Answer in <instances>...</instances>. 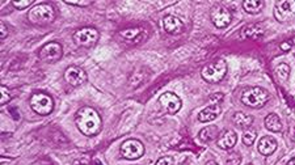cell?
I'll return each mask as SVG.
<instances>
[{
	"instance_id": "cell-3",
	"label": "cell",
	"mask_w": 295,
	"mask_h": 165,
	"mask_svg": "<svg viewBox=\"0 0 295 165\" xmlns=\"http://www.w3.org/2000/svg\"><path fill=\"white\" fill-rule=\"evenodd\" d=\"M268 100H269V93L260 87L247 89L241 96V102L249 108H255V109L262 108L268 102Z\"/></svg>"
},
{
	"instance_id": "cell-32",
	"label": "cell",
	"mask_w": 295,
	"mask_h": 165,
	"mask_svg": "<svg viewBox=\"0 0 295 165\" xmlns=\"http://www.w3.org/2000/svg\"><path fill=\"white\" fill-rule=\"evenodd\" d=\"M281 49H282L283 51H289L291 49V43L287 41V42H283L281 43Z\"/></svg>"
},
{
	"instance_id": "cell-15",
	"label": "cell",
	"mask_w": 295,
	"mask_h": 165,
	"mask_svg": "<svg viewBox=\"0 0 295 165\" xmlns=\"http://www.w3.org/2000/svg\"><path fill=\"white\" fill-rule=\"evenodd\" d=\"M220 114V106L218 104H213V105L207 106L202 111H199L198 121L199 122H211L215 118H218V115Z\"/></svg>"
},
{
	"instance_id": "cell-27",
	"label": "cell",
	"mask_w": 295,
	"mask_h": 165,
	"mask_svg": "<svg viewBox=\"0 0 295 165\" xmlns=\"http://www.w3.org/2000/svg\"><path fill=\"white\" fill-rule=\"evenodd\" d=\"M33 4V0H19V1H13L12 5L17 9H24L26 7Z\"/></svg>"
},
{
	"instance_id": "cell-18",
	"label": "cell",
	"mask_w": 295,
	"mask_h": 165,
	"mask_svg": "<svg viewBox=\"0 0 295 165\" xmlns=\"http://www.w3.org/2000/svg\"><path fill=\"white\" fill-rule=\"evenodd\" d=\"M142 34H143L142 28H127V29L119 32V36L122 38L127 39V41H134V42H139L142 39Z\"/></svg>"
},
{
	"instance_id": "cell-25",
	"label": "cell",
	"mask_w": 295,
	"mask_h": 165,
	"mask_svg": "<svg viewBox=\"0 0 295 165\" xmlns=\"http://www.w3.org/2000/svg\"><path fill=\"white\" fill-rule=\"evenodd\" d=\"M0 93H1V105H5V104H8L11 101V98H12V94L9 92V89L5 87V85H1V88H0Z\"/></svg>"
},
{
	"instance_id": "cell-21",
	"label": "cell",
	"mask_w": 295,
	"mask_h": 165,
	"mask_svg": "<svg viewBox=\"0 0 295 165\" xmlns=\"http://www.w3.org/2000/svg\"><path fill=\"white\" fill-rule=\"evenodd\" d=\"M262 7H264V1H260V0H245V1H243V8H244L245 12L248 13L261 12Z\"/></svg>"
},
{
	"instance_id": "cell-16",
	"label": "cell",
	"mask_w": 295,
	"mask_h": 165,
	"mask_svg": "<svg viewBox=\"0 0 295 165\" xmlns=\"http://www.w3.org/2000/svg\"><path fill=\"white\" fill-rule=\"evenodd\" d=\"M265 33V30L261 26L255 24V25H247L240 30V37L245 39H258L261 38Z\"/></svg>"
},
{
	"instance_id": "cell-2",
	"label": "cell",
	"mask_w": 295,
	"mask_h": 165,
	"mask_svg": "<svg viewBox=\"0 0 295 165\" xmlns=\"http://www.w3.org/2000/svg\"><path fill=\"white\" fill-rule=\"evenodd\" d=\"M28 18L34 25H49L55 20V9L53 5L47 3L34 5L28 13Z\"/></svg>"
},
{
	"instance_id": "cell-1",
	"label": "cell",
	"mask_w": 295,
	"mask_h": 165,
	"mask_svg": "<svg viewBox=\"0 0 295 165\" xmlns=\"http://www.w3.org/2000/svg\"><path fill=\"white\" fill-rule=\"evenodd\" d=\"M75 123L81 134L85 136L97 135L101 130L102 121L100 114L91 106H84L78 110L75 115Z\"/></svg>"
},
{
	"instance_id": "cell-26",
	"label": "cell",
	"mask_w": 295,
	"mask_h": 165,
	"mask_svg": "<svg viewBox=\"0 0 295 165\" xmlns=\"http://www.w3.org/2000/svg\"><path fill=\"white\" fill-rule=\"evenodd\" d=\"M241 161V157L239 153H231L230 156L227 157V161H226V164L227 165H239Z\"/></svg>"
},
{
	"instance_id": "cell-30",
	"label": "cell",
	"mask_w": 295,
	"mask_h": 165,
	"mask_svg": "<svg viewBox=\"0 0 295 165\" xmlns=\"http://www.w3.org/2000/svg\"><path fill=\"white\" fill-rule=\"evenodd\" d=\"M7 36H8V29H7L4 22H1V24H0V38L4 39Z\"/></svg>"
},
{
	"instance_id": "cell-7",
	"label": "cell",
	"mask_w": 295,
	"mask_h": 165,
	"mask_svg": "<svg viewBox=\"0 0 295 165\" xmlns=\"http://www.w3.org/2000/svg\"><path fill=\"white\" fill-rule=\"evenodd\" d=\"M121 155L127 160H137L144 155V146L137 139H127L121 146Z\"/></svg>"
},
{
	"instance_id": "cell-38",
	"label": "cell",
	"mask_w": 295,
	"mask_h": 165,
	"mask_svg": "<svg viewBox=\"0 0 295 165\" xmlns=\"http://www.w3.org/2000/svg\"><path fill=\"white\" fill-rule=\"evenodd\" d=\"M247 165H253V164H247Z\"/></svg>"
},
{
	"instance_id": "cell-40",
	"label": "cell",
	"mask_w": 295,
	"mask_h": 165,
	"mask_svg": "<svg viewBox=\"0 0 295 165\" xmlns=\"http://www.w3.org/2000/svg\"><path fill=\"white\" fill-rule=\"evenodd\" d=\"M294 55H295V53H294Z\"/></svg>"
},
{
	"instance_id": "cell-35",
	"label": "cell",
	"mask_w": 295,
	"mask_h": 165,
	"mask_svg": "<svg viewBox=\"0 0 295 165\" xmlns=\"http://www.w3.org/2000/svg\"><path fill=\"white\" fill-rule=\"evenodd\" d=\"M95 165H102L101 163H100V160H97V159H95Z\"/></svg>"
},
{
	"instance_id": "cell-9",
	"label": "cell",
	"mask_w": 295,
	"mask_h": 165,
	"mask_svg": "<svg viewBox=\"0 0 295 165\" xmlns=\"http://www.w3.org/2000/svg\"><path fill=\"white\" fill-rule=\"evenodd\" d=\"M295 15V0H281L274 5V17L277 21L285 22Z\"/></svg>"
},
{
	"instance_id": "cell-19",
	"label": "cell",
	"mask_w": 295,
	"mask_h": 165,
	"mask_svg": "<svg viewBox=\"0 0 295 165\" xmlns=\"http://www.w3.org/2000/svg\"><path fill=\"white\" fill-rule=\"evenodd\" d=\"M265 127L268 130H270V131H281V130H282V123H281V119H279L278 115L274 114V113L268 115L265 118Z\"/></svg>"
},
{
	"instance_id": "cell-39",
	"label": "cell",
	"mask_w": 295,
	"mask_h": 165,
	"mask_svg": "<svg viewBox=\"0 0 295 165\" xmlns=\"http://www.w3.org/2000/svg\"><path fill=\"white\" fill-rule=\"evenodd\" d=\"M294 142H295V136H294Z\"/></svg>"
},
{
	"instance_id": "cell-20",
	"label": "cell",
	"mask_w": 295,
	"mask_h": 165,
	"mask_svg": "<svg viewBox=\"0 0 295 165\" xmlns=\"http://www.w3.org/2000/svg\"><path fill=\"white\" fill-rule=\"evenodd\" d=\"M234 123L236 126L240 127V128H248L253 123V117L252 115L245 114V113H235L234 114Z\"/></svg>"
},
{
	"instance_id": "cell-5",
	"label": "cell",
	"mask_w": 295,
	"mask_h": 165,
	"mask_svg": "<svg viewBox=\"0 0 295 165\" xmlns=\"http://www.w3.org/2000/svg\"><path fill=\"white\" fill-rule=\"evenodd\" d=\"M30 106L37 114L49 115L54 109V100L49 94L37 92L30 97Z\"/></svg>"
},
{
	"instance_id": "cell-23",
	"label": "cell",
	"mask_w": 295,
	"mask_h": 165,
	"mask_svg": "<svg viewBox=\"0 0 295 165\" xmlns=\"http://www.w3.org/2000/svg\"><path fill=\"white\" fill-rule=\"evenodd\" d=\"M275 73H277V76H278L279 80H287L289 76H290V67L287 66L286 63H281L278 64L277 67H275Z\"/></svg>"
},
{
	"instance_id": "cell-28",
	"label": "cell",
	"mask_w": 295,
	"mask_h": 165,
	"mask_svg": "<svg viewBox=\"0 0 295 165\" xmlns=\"http://www.w3.org/2000/svg\"><path fill=\"white\" fill-rule=\"evenodd\" d=\"M66 4L78 5V7H87V5L92 4L91 0H81V1H71V0H66Z\"/></svg>"
},
{
	"instance_id": "cell-34",
	"label": "cell",
	"mask_w": 295,
	"mask_h": 165,
	"mask_svg": "<svg viewBox=\"0 0 295 165\" xmlns=\"http://www.w3.org/2000/svg\"><path fill=\"white\" fill-rule=\"evenodd\" d=\"M287 165H295V157L294 159H291V160L287 163Z\"/></svg>"
},
{
	"instance_id": "cell-37",
	"label": "cell",
	"mask_w": 295,
	"mask_h": 165,
	"mask_svg": "<svg viewBox=\"0 0 295 165\" xmlns=\"http://www.w3.org/2000/svg\"><path fill=\"white\" fill-rule=\"evenodd\" d=\"M289 42H290L291 45H293V43H295V37H294V38H293V39H290V41H289Z\"/></svg>"
},
{
	"instance_id": "cell-36",
	"label": "cell",
	"mask_w": 295,
	"mask_h": 165,
	"mask_svg": "<svg viewBox=\"0 0 295 165\" xmlns=\"http://www.w3.org/2000/svg\"><path fill=\"white\" fill-rule=\"evenodd\" d=\"M206 165H218V164H216L215 161H209V163H207Z\"/></svg>"
},
{
	"instance_id": "cell-31",
	"label": "cell",
	"mask_w": 295,
	"mask_h": 165,
	"mask_svg": "<svg viewBox=\"0 0 295 165\" xmlns=\"http://www.w3.org/2000/svg\"><path fill=\"white\" fill-rule=\"evenodd\" d=\"M222 100H223V94L222 93H215L210 97V101L213 102V104H218V102L222 101Z\"/></svg>"
},
{
	"instance_id": "cell-8",
	"label": "cell",
	"mask_w": 295,
	"mask_h": 165,
	"mask_svg": "<svg viewBox=\"0 0 295 165\" xmlns=\"http://www.w3.org/2000/svg\"><path fill=\"white\" fill-rule=\"evenodd\" d=\"M63 55L62 45L58 42H49L39 50V59L45 63H54L58 62Z\"/></svg>"
},
{
	"instance_id": "cell-14",
	"label": "cell",
	"mask_w": 295,
	"mask_h": 165,
	"mask_svg": "<svg viewBox=\"0 0 295 165\" xmlns=\"http://www.w3.org/2000/svg\"><path fill=\"white\" fill-rule=\"evenodd\" d=\"M277 149V140L273 136H264L258 142V152L264 156H269Z\"/></svg>"
},
{
	"instance_id": "cell-17",
	"label": "cell",
	"mask_w": 295,
	"mask_h": 165,
	"mask_svg": "<svg viewBox=\"0 0 295 165\" xmlns=\"http://www.w3.org/2000/svg\"><path fill=\"white\" fill-rule=\"evenodd\" d=\"M236 140H237L236 132H234L232 130H227V131H224L223 134L220 135L219 139H218V146H219L222 149H230L235 146Z\"/></svg>"
},
{
	"instance_id": "cell-29",
	"label": "cell",
	"mask_w": 295,
	"mask_h": 165,
	"mask_svg": "<svg viewBox=\"0 0 295 165\" xmlns=\"http://www.w3.org/2000/svg\"><path fill=\"white\" fill-rule=\"evenodd\" d=\"M156 165H173V159H172V157H169V156L161 157V159H159V160H157Z\"/></svg>"
},
{
	"instance_id": "cell-13",
	"label": "cell",
	"mask_w": 295,
	"mask_h": 165,
	"mask_svg": "<svg viewBox=\"0 0 295 165\" xmlns=\"http://www.w3.org/2000/svg\"><path fill=\"white\" fill-rule=\"evenodd\" d=\"M163 26H164L165 32L169 34H178L184 30V24H182L181 20L178 17L172 16V15L164 17Z\"/></svg>"
},
{
	"instance_id": "cell-4",
	"label": "cell",
	"mask_w": 295,
	"mask_h": 165,
	"mask_svg": "<svg viewBox=\"0 0 295 165\" xmlns=\"http://www.w3.org/2000/svg\"><path fill=\"white\" fill-rule=\"evenodd\" d=\"M226 72H227V63H226V60L218 59L214 63L205 66L202 68V71H201V76L207 83H219L226 76Z\"/></svg>"
},
{
	"instance_id": "cell-12",
	"label": "cell",
	"mask_w": 295,
	"mask_h": 165,
	"mask_svg": "<svg viewBox=\"0 0 295 165\" xmlns=\"http://www.w3.org/2000/svg\"><path fill=\"white\" fill-rule=\"evenodd\" d=\"M64 80L72 87H79V85L84 84L87 81V73L84 70L76 66H70V67L64 71Z\"/></svg>"
},
{
	"instance_id": "cell-10",
	"label": "cell",
	"mask_w": 295,
	"mask_h": 165,
	"mask_svg": "<svg viewBox=\"0 0 295 165\" xmlns=\"http://www.w3.org/2000/svg\"><path fill=\"white\" fill-rule=\"evenodd\" d=\"M211 21L216 28L222 29L231 24L232 15L223 5H216L211 11Z\"/></svg>"
},
{
	"instance_id": "cell-6",
	"label": "cell",
	"mask_w": 295,
	"mask_h": 165,
	"mask_svg": "<svg viewBox=\"0 0 295 165\" xmlns=\"http://www.w3.org/2000/svg\"><path fill=\"white\" fill-rule=\"evenodd\" d=\"M100 34L97 29L87 26V28H81V29L76 30L74 34V42L80 47H92L95 46L98 41Z\"/></svg>"
},
{
	"instance_id": "cell-22",
	"label": "cell",
	"mask_w": 295,
	"mask_h": 165,
	"mask_svg": "<svg viewBox=\"0 0 295 165\" xmlns=\"http://www.w3.org/2000/svg\"><path fill=\"white\" fill-rule=\"evenodd\" d=\"M218 132H219V130H218L216 126L205 127L202 131L199 132V138H201L202 142H210V140L215 139V136L218 135Z\"/></svg>"
},
{
	"instance_id": "cell-24",
	"label": "cell",
	"mask_w": 295,
	"mask_h": 165,
	"mask_svg": "<svg viewBox=\"0 0 295 165\" xmlns=\"http://www.w3.org/2000/svg\"><path fill=\"white\" fill-rule=\"evenodd\" d=\"M256 131L255 130H248V131L244 132V135H243V143L245 146H252L255 143V140H256Z\"/></svg>"
},
{
	"instance_id": "cell-11",
	"label": "cell",
	"mask_w": 295,
	"mask_h": 165,
	"mask_svg": "<svg viewBox=\"0 0 295 165\" xmlns=\"http://www.w3.org/2000/svg\"><path fill=\"white\" fill-rule=\"evenodd\" d=\"M159 102L168 111L169 114H176L182 106L181 98L176 96L175 93H172V92H165V93L161 94L160 97H159Z\"/></svg>"
},
{
	"instance_id": "cell-33",
	"label": "cell",
	"mask_w": 295,
	"mask_h": 165,
	"mask_svg": "<svg viewBox=\"0 0 295 165\" xmlns=\"http://www.w3.org/2000/svg\"><path fill=\"white\" fill-rule=\"evenodd\" d=\"M74 165H88V164H85V163H81V161H75V163H74Z\"/></svg>"
}]
</instances>
